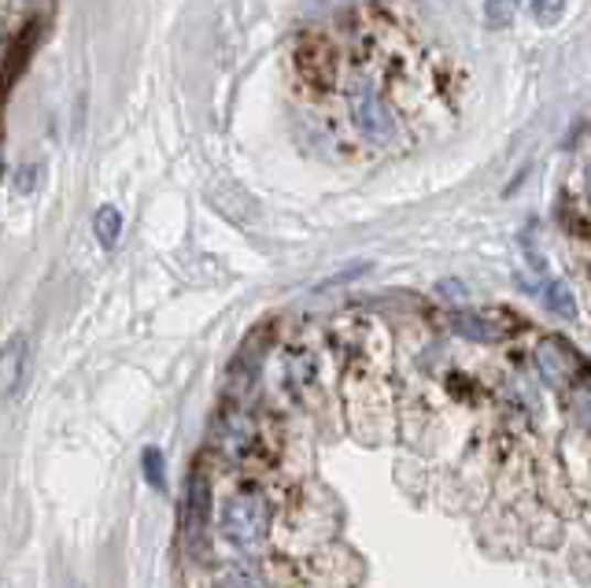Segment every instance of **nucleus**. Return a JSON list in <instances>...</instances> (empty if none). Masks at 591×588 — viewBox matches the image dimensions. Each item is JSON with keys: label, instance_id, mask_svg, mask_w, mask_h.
<instances>
[{"label": "nucleus", "instance_id": "39448f33", "mask_svg": "<svg viewBox=\"0 0 591 588\" xmlns=\"http://www.w3.org/2000/svg\"><path fill=\"white\" fill-rule=\"evenodd\" d=\"M93 229H97V240L104 248H115L119 245V237H122V212L119 207H111V204H104L97 218H93Z\"/></svg>", "mask_w": 591, "mask_h": 588}, {"label": "nucleus", "instance_id": "f257e3e1", "mask_svg": "<svg viewBox=\"0 0 591 588\" xmlns=\"http://www.w3.org/2000/svg\"><path fill=\"white\" fill-rule=\"evenodd\" d=\"M273 526V503L259 485H245L229 492L218 507V537L237 552H256L270 537Z\"/></svg>", "mask_w": 591, "mask_h": 588}, {"label": "nucleus", "instance_id": "6e6552de", "mask_svg": "<svg viewBox=\"0 0 591 588\" xmlns=\"http://www.w3.org/2000/svg\"><path fill=\"white\" fill-rule=\"evenodd\" d=\"M141 474L152 489L166 485V467H163V451L160 448H144L141 451Z\"/></svg>", "mask_w": 591, "mask_h": 588}, {"label": "nucleus", "instance_id": "20e7f679", "mask_svg": "<svg viewBox=\"0 0 591 588\" xmlns=\"http://www.w3.org/2000/svg\"><path fill=\"white\" fill-rule=\"evenodd\" d=\"M26 352H30V341L26 333H15L0 344V396H15L19 385H23V374H26Z\"/></svg>", "mask_w": 591, "mask_h": 588}, {"label": "nucleus", "instance_id": "1a4fd4ad", "mask_svg": "<svg viewBox=\"0 0 591 588\" xmlns=\"http://www.w3.org/2000/svg\"><path fill=\"white\" fill-rule=\"evenodd\" d=\"M562 15H566V0H533V19L540 26H558Z\"/></svg>", "mask_w": 591, "mask_h": 588}, {"label": "nucleus", "instance_id": "f03ea898", "mask_svg": "<svg viewBox=\"0 0 591 588\" xmlns=\"http://www.w3.org/2000/svg\"><path fill=\"white\" fill-rule=\"evenodd\" d=\"M211 445H215L218 456L229 459V463H240V459L256 456L259 451V418L240 411V407H229V411L218 415Z\"/></svg>", "mask_w": 591, "mask_h": 588}, {"label": "nucleus", "instance_id": "0eeeda50", "mask_svg": "<svg viewBox=\"0 0 591 588\" xmlns=\"http://www.w3.org/2000/svg\"><path fill=\"white\" fill-rule=\"evenodd\" d=\"M525 0H484V23L492 30H503L514 23V15L522 12Z\"/></svg>", "mask_w": 591, "mask_h": 588}, {"label": "nucleus", "instance_id": "423d86ee", "mask_svg": "<svg viewBox=\"0 0 591 588\" xmlns=\"http://www.w3.org/2000/svg\"><path fill=\"white\" fill-rule=\"evenodd\" d=\"M218 588H267V585H262L259 570H251L245 563H234L218 574Z\"/></svg>", "mask_w": 591, "mask_h": 588}, {"label": "nucleus", "instance_id": "9d476101", "mask_svg": "<svg viewBox=\"0 0 591 588\" xmlns=\"http://www.w3.org/2000/svg\"><path fill=\"white\" fill-rule=\"evenodd\" d=\"M588 193H591V167H588Z\"/></svg>", "mask_w": 591, "mask_h": 588}, {"label": "nucleus", "instance_id": "7ed1b4c3", "mask_svg": "<svg viewBox=\"0 0 591 588\" xmlns=\"http://www.w3.org/2000/svg\"><path fill=\"white\" fill-rule=\"evenodd\" d=\"M207 503H211V489H207V478L204 474H193L185 485V500H182V537L185 541H196L204 537V526H207Z\"/></svg>", "mask_w": 591, "mask_h": 588}]
</instances>
